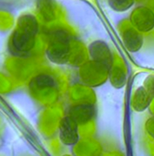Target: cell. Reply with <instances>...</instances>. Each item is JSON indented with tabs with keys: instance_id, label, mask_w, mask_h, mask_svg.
<instances>
[{
	"instance_id": "1",
	"label": "cell",
	"mask_w": 154,
	"mask_h": 156,
	"mask_svg": "<svg viewBox=\"0 0 154 156\" xmlns=\"http://www.w3.org/2000/svg\"><path fill=\"white\" fill-rule=\"evenodd\" d=\"M38 30L39 25L34 16L25 15L21 17L16 32L11 37V49L18 55H25L33 49Z\"/></svg>"
},
{
	"instance_id": "2",
	"label": "cell",
	"mask_w": 154,
	"mask_h": 156,
	"mask_svg": "<svg viewBox=\"0 0 154 156\" xmlns=\"http://www.w3.org/2000/svg\"><path fill=\"white\" fill-rule=\"evenodd\" d=\"M108 73L109 69L93 60L85 62L79 68L80 80L88 87L103 83L108 77Z\"/></svg>"
},
{
	"instance_id": "3",
	"label": "cell",
	"mask_w": 154,
	"mask_h": 156,
	"mask_svg": "<svg viewBox=\"0 0 154 156\" xmlns=\"http://www.w3.org/2000/svg\"><path fill=\"white\" fill-rule=\"evenodd\" d=\"M59 138L67 146L76 145L79 141V126L69 115L63 117L59 122Z\"/></svg>"
},
{
	"instance_id": "4",
	"label": "cell",
	"mask_w": 154,
	"mask_h": 156,
	"mask_svg": "<svg viewBox=\"0 0 154 156\" xmlns=\"http://www.w3.org/2000/svg\"><path fill=\"white\" fill-rule=\"evenodd\" d=\"M94 115L95 109L92 104H76L68 111V115L78 123L79 127L90 123Z\"/></svg>"
},
{
	"instance_id": "5",
	"label": "cell",
	"mask_w": 154,
	"mask_h": 156,
	"mask_svg": "<svg viewBox=\"0 0 154 156\" xmlns=\"http://www.w3.org/2000/svg\"><path fill=\"white\" fill-rule=\"evenodd\" d=\"M88 52L93 61L103 64L107 69H110L112 67L113 65L112 55L108 49V46L104 43L100 41L91 43L88 48Z\"/></svg>"
},
{
	"instance_id": "6",
	"label": "cell",
	"mask_w": 154,
	"mask_h": 156,
	"mask_svg": "<svg viewBox=\"0 0 154 156\" xmlns=\"http://www.w3.org/2000/svg\"><path fill=\"white\" fill-rule=\"evenodd\" d=\"M132 22L140 32H149L154 28V14L149 9L139 7L132 15Z\"/></svg>"
},
{
	"instance_id": "7",
	"label": "cell",
	"mask_w": 154,
	"mask_h": 156,
	"mask_svg": "<svg viewBox=\"0 0 154 156\" xmlns=\"http://www.w3.org/2000/svg\"><path fill=\"white\" fill-rule=\"evenodd\" d=\"M152 101V97L149 95L145 87H139L132 99V105L136 111L141 112L148 108Z\"/></svg>"
},
{
	"instance_id": "8",
	"label": "cell",
	"mask_w": 154,
	"mask_h": 156,
	"mask_svg": "<svg viewBox=\"0 0 154 156\" xmlns=\"http://www.w3.org/2000/svg\"><path fill=\"white\" fill-rule=\"evenodd\" d=\"M110 6L115 10H126L129 9L133 3L134 0H109Z\"/></svg>"
},
{
	"instance_id": "9",
	"label": "cell",
	"mask_w": 154,
	"mask_h": 156,
	"mask_svg": "<svg viewBox=\"0 0 154 156\" xmlns=\"http://www.w3.org/2000/svg\"><path fill=\"white\" fill-rule=\"evenodd\" d=\"M146 129H147L148 134L154 140V116H152L147 120Z\"/></svg>"
},
{
	"instance_id": "10",
	"label": "cell",
	"mask_w": 154,
	"mask_h": 156,
	"mask_svg": "<svg viewBox=\"0 0 154 156\" xmlns=\"http://www.w3.org/2000/svg\"><path fill=\"white\" fill-rule=\"evenodd\" d=\"M144 87L149 93V95L152 98H154V78L148 79L146 81V86H144Z\"/></svg>"
}]
</instances>
